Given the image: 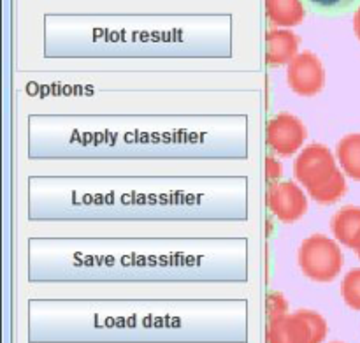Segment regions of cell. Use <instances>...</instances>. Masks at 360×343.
Returning a JSON list of instances; mask_svg holds the SVG:
<instances>
[{"mask_svg": "<svg viewBox=\"0 0 360 343\" xmlns=\"http://www.w3.org/2000/svg\"><path fill=\"white\" fill-rule=\"evenodd\" d=\"M297 261L304 277L319 284H329L336 280L343 268V252L336 239L316 232L301 243Z\"/></svg>", "mask_w": 360, "mask_h": 343, "instance_id": "cell-1", "label": "cell"}, {"mask_svg": "<svg viewBox=\"0 0 360 343\" xmlns=\"http://www.w3.org/2000/svg\"><path fill=\"white\" fill-rule=\"evenodd\" d=\"M327 331V323L320 313L299 310L269 320L267 343H322Z\"/></svg>", "mask_w": 360, "mask_h": 343, "instance_id": "cell-2", "label": "cell"}, {"mask_svg": "<svg viewBox=\"0 0 360 343\" xmlns=\"http://www.w3.org/2000/svg\"><path fill=\"white\" fill-rule=\"evenodd\" d=\"M338 171L336 157L327 146L313 143L297 155L294 162L295 180L306 187V190H315L329 182Z\"/></svg>", "mask_w": 360, "mask_h": 343, "instance_id": "cell-3", "label": "cell"}, {"mask_svg": "<svg viewBox=\"0 0 360 343\" xmlns=\"http://www.w3.org/2000/svg\"><path fill=\"white\" fill-rule=\"evenodd\" d=\"M308 137L304 123L292 113H278L267 122V146L278 157H292Z\"/></svg>", "mask_w": 360, "mask_h": 343, "instance_id": "cell-4", "label": "cell"}, {"mask_svg": "<svg viewBox=\"0 0 360 343\" xmlns=\"http://www.w3.org/2000/svg\"><path fill=\"white\" fill-rule=\"evenodd\" d=\"M288 87L294 94L302 97H313L326 87V69L315 53L302 51L288 63Z\"/></svg>", "mask_w": 360, "mask_h": 343, "instance_id": "cell-5", "label": "cell"}, {"mask_svg": "<svg viewBox=\"0 0 360 343\" xmlns=\"http://www.w3.org/2000/svg\"><path fill=\"white\" fill-rule=\"evenodd\" d=\"M266 203L271 213L283 224L301 220L308 211V197L294 182H278L269 185Z\"/></svg>", "mask_w": 360, "mask_h": 343, "instance_id": "cell-6", "label": "cell"}, {"mask_svg": "<svg viewBox=\"0 0 360 343\" xmlns=\"http://www.w3.org/2000/svg\"><path fill=\"white\" fill-rule=\"evenodd\" d=\"M299 37L290 30H269L266 34V62L271 67L288 66L299 55Z\"/></svg>", "mask_w": 360, "mask_h": 343, "instance_id": "cell-7", "label": "cell"}, {"mask_svg": "<svg viewBox=\"0 0 360 343\" xmlns=\"http://www.w3.org/2000/svg\"><path fill=\"white\" fill-rule=\"evenodd\" d=\"M334 239L352 250L360 249V206H343L330 220Z\"/></svg>", "mask_w": 360, "mask_h": 343, "instance_id": "cell-8", "label": "cell"}, {"mask_svg": "<svg viewBox=\"0 0 360 343\" xmlns=\"http://www.w3.org/2000/svg\"><path fill=\"white\" fill-rule=\"evenodd\" d=\"M304 0H266L267 18L276 27H295L306 18Z\"/></svg>", "mask_w": 360, "mask_h": 343, "instance_id": "cell-9", "label": "cell"}, {"mask_svg": "<svg viewBox=\"0 0 360 343\" xmlns=\"http://www.w3.org/2000/svg\"><path fill=\"white\" fill-rule=\"evenodd\" d=\"M338 162L348 178L360 182V132L347 134L338 143Z\"/></svg>", "mask_w": 360, "mask_h": 343, "instance_id": "cell-10", "label": "cell"}, {"mask_svg": "<svg viewBox=\"0 0 360 343\" xmlns=\"http://www.w3.org/2000/svg\"><path fill=\"white\" fill-rule=\"evenodd\" d=\"M347 180H345V173L338 169L336 175L329 180L327 183H323L322 187L315 190H309V197L313 201H316L319 204H323V206H329V204L338 203L341 197L347 194Z\"/></svg>", "mask_w": 360, "mask_h": 343, "instance_id": "cell-11", "label": "cell"}, {"mask_svg": "<svg viewBox=\"0 0 360 343\" xmlns=\"http://www.w3.org/2000/svg\"><path fill=\"white\" fill-rule=\"evenodd\" d=\"M306 7L311 13L323 16H340L355 11L360 6V0H304Z\"/></svg>", "mask_w": 360, "mask_h": 343, "instance_id": "cell-12", "label": "cell"}, {"mask_svg": "<svg viewBox=\"0 0 360 343\" xmlns=\"http://www.w3.org/2000/svg\"><path fill=\"white\" fill-rule=\"evenodd\" d=\"M341 296L352 310L360 312V268L348 271L341 282Z\"/></svg>", "mask_w": 360, "mask_h": 343, "instance_id": "cell-13", "label": "cell"}, {"mask_svg": "<svg viewBox=\"0 0 360 343\" xmlns=\"http://www.w3.org/2000/svg\"><path fill=\"white\" fill-rule=\"evenodd\" d=\"M288 310L287 301H285L283 294L280 292H269L267 294V312H269V320L276 319V317L285 316Z\"/></svg>", "mask_w": 360, "mask_h": 343, "instance_id": "cell-14", "label": "cell"}, {"mask_svg": "<svg viewBox=\"0 0 360 343\" xmlns=\"http://www.w3.org/2000/svg\"><path fill=\"white\" fill-rule=\"evenodd\" d=\"M281 175H283V168H281L280 162H278L273 155H267L266 157V180L269 182V185L280 182Z\"/></svg>", "mask_w": 360, "mask_h": 343, "instance_id": "cell-15", "label": "cell"}, {"mask_svg": "<svg viewBox=\"0 0 360 343\" xmlns=\"http://www.w3.org/2000/svg\"><path fill=\"white\" fill-rule=\"evenodd\" d=\"M354 32L360 41V6L355 9V14H354Z\"/></svg>", "mask_w": 360, "mask_h": 343, "instance_id": "cell-16", "label": "cell"}, {"mask_svg": "<svg viewBox=\"0 0 360 343\" xmlns=\"http://www.w3.org/2000/svg\"><path fill=\"white\" fill-rule=\"evenodd\" d=\"M355 254H357V257H359V259H360V249L355 250Z\"/></svg>", "mask_w": 360, "mask_h": 343, "instance_id": "cell-17", "label": "cell"}, {"mask_svg": "<svg viewBox=\"0 0 360 343\" xmlns=\"http://www.w3.org/2000/svg\"><path fill=\"white\" fill-rule=\"evenodd\" d=\"M333 343H341V342H333Z\"/></svg>", "mask_w": 360, "mask_h": 343, "instance_id": "cell-18", "label": "cell"}]
</instances>
